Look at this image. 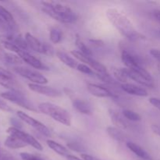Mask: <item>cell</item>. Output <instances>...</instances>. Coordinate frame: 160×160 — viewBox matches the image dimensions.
<instances>
[{"label": "cell", "mask_w": 160, "mask_h": 160, "mask_svg": "<svg viewBox=\"0 0 160 160\" xmlns=\"http://www.w3.org/2000/svg\"><path fill=\"white\" fill-rule=\"evenodd\" d=\"M106 17L116 29L129 40L137 41L144 38L143 36L135 29L128 17L117 9H108L106 10Z\"/></svg>", "instance_id": "6da1fadb"}, {"label": "cell", "mask_w": 160, "mask_h": 160, "mask_svg": "<svg viewBox=\"0 0 160 160\" xmlns=\"http://www.w3.org/2000/svg\"><path fill=\"white\" fill-rule=\"evenodd\" d=\"M42 11L54 20L63 23H73L78 20L76 13L69 6L54 1L42 2Z\"/></svg>", "instance_id": "7a4b0ae2"}, {"label": "cell", "mask_w": 160, "mask_h": 160, "mask_svg": "<svg viewBox=\"0 0 160 160\" xmlns=\"http://www.w3.org/2000/svg\"><path fill=\"white\" fill-rule=\"evenodd\" d=\"M38 109L42 113L52 117L53 120L65 126L71 125V116L63 108L51 102H42L38 106Z\"/></svg>", "instance_id": "3957f363"}, {"label": "cell", "mask_w": 160, "mask_h": 160, "mask_svg": "<svg viewBox=\"0 0 160 160\" xmlns=\"http://www.w3.org/2000/svg\"><path fill=\"white\" fill-rule=\"evenodd\" d=\"M1 97L28 110L34 111V112L37 111V109L34 106V104L20 91H9V92H2L1 94Z\"/></svg>", "instance_id": "277c9868"}, {"label": "cell", "mask_w": 160, "mask_h": 160, "mask_svg": "<svg viewBox=\"0 0 160 160\" xmlns=\"http://www.w3.org/2000/svg\"><path fill=\"white\" fill-rule=\"evenodd\" d=\"M25 40L28 43V47L37 52L48 55V56H52L54 53V49L51 45L42 42L31 33H27L25 34Z\"/></svg>", "instance_id": "5b68a950"}, {"label": "cell", "mask_w": 160, "mask_h": 160, "mask_svg": "<svg viewBox=\"0 0 160 160\" xmlns=\"http://www.w3.org/2000/svg\"><path fill=\"white\" fill-rule=\"evenodd\" d=\"M13 70L23 78L32 81L33 84H43L44 85V84H46L48 83L47 78L36 70H31V69L23 67H20V66L14 67Z\"/></svg>", "instance_id": "8992f818"}, {"label": "cell", "mask_w": 160, "mask_h": 160, "mask_svg": "<svg viewBox=\"0 0 160 160\" xmlns=\"http://www.w3.org/2000/svg\"><path fill=\"white\" fill-rule=\"evenodd\" d=\"M70 53H71L72 56H74L75 59H78L81 62H84V64L93 69L96 73H102V74L103 73H109L107 71V69L103 64L94 59L91 56H86L80 51H71Z\"/></svg>", "instance_id": "52a82bcc"}, {"label": "cell", "mask_w": 160, "mask_h": 160, "mask_svg": "<svg viewBox=\"0 0 160 160\" xmlns=\"http://www.w3.org/2000/svg\"><path fill=\"white\" fill-rule=\"evenodd\" d=\"M7 133L10 136H14L16 138H18L19 139L23 141V142L27 144L28 145H31L33 148H34L35 149L39 150V151H42L43 149V147L41 145L40 142L37 140V139L34 138L32 135L28 134V133L24 132V131H20V129L17 128H14V127H11L7 129Z\"/></svg>", "instance_id": "ba28073f"}, {"label": "cell", "mask_w": 160, "mask_h": 160, "mask_svg": "<svg viewBox=\"0 0 160 160\" xmlns=\"http://www.w3.org/2000/svg\"><path fill=\"white\" fill-rule=\"evenodd\" d=\"M17 117L23 121L24 123H26L27 124H28L29 126L32 127L33 128H34L35 130H37L39 133H41L42 134L45 136H50L51 135V132H50L49 129L45 126V124H43L42 123H41L40 121L37 120L36 119L33 118V117H30L29 115H28L25 112H22V111H18L17 112Z\"/></svg>", "instance_id": "9c48e42d"}, {"label": "cell", "mask_w": 160, "mask_h": 160, "mask_svg": "<svg viewBox=\"0 0 160 160\" xmlns=\"http://www.w3.org/2000/svg\"><path fill=\"white\" fill-rule=\"evenodd\" d=\"M28 88L32 92L45 95V96L52 97V98H56V97H59L62 95V92L59 90H58V89L48 87V86H45L43 84L31 83V84H28Z\"/></svg>", "instance_id": "30bf717a"}, {"label": "cell", "mask_w": 160, "mask_h": 160, "mask_svg": "<svg viewBox=\"0 0 160 160\" xmlns=\"http://www.w3.org/2000/svg\"><path fill=\"white\" fill-rule=\"evenodd\" d=\"M87 89L92 95L98 98H117V95L109 88L102 87L96 84L88 83L87 84Z\"/></svg>", "instance_id": "8fae6325"}, {"label": "cell", "mask_w": 160, "mask_h": 160, "mask_svg": "<svg viewBox=\"0 0 160 160\" xmlns=\"http://www.w3.org/2000/svg\"><path fill=\"white\" fill-rule=\"evenodd\" d=\"M0 85L9 91H19L17 84L12 73L9 70L0 67Z\"/></svg>", "instance_id": "7c38bea8"}, {"label": "cell", "mask_w": 160, "mask_h": 160, "mask_svg": "<svg viewBox=\"0 0 160 160\" xmlns=\"http://www.w3.org/2000/svg\"><path fill=\"white\" fill-rule=\"evenodd\" d=\"M121 59L123 64L128 69H135L137 67H142V61L140 58L128 50L124 49L122 51Z\"/></svg>", "instance_id": "4fadbf2b"}, {"label": "cell", "mask_w": 160, "mask_h": 160, "mask_svg": "<svg viewBox=\"0 0 160 160\" xmlns=\"http://www.w3.org/2000/svg\"><path fill=\"white\" fill-rule=\"evenodd\" d=\"M18 56L21 58L23 62H25L34 68L38 69V70H47L48 69L38 59L28 53V52L21 51L19 53Z\"/></svg>", "instance_id": "5bb4252c"}, {"label": "cell", "mask_w": 160, "mask_h": 160, "mask_svg": "<svg viewBox=\"0 0 160 160\" xmlns=\"http://www.w3.org/2000/svg\"><path fill=\"white\" fill-rule=\"evenodd\" d=\"M121 88L126 93L130 94L131 95H135V96L146 97L148 95V92L145 88H143L142 87H139L138 85H135L134 84H130V83L122 84Z\"/></svg>", "instance_id": "9a60e30c"}, {"label": "cell", "mask_w": 160, "mask_h": 160, "mask_svg": "<svg viewBox=\"0 0 160 160\" xmlns=\"http://www.w3.org/2000/svg\"><path fill=\"white\" fill-rule=\"evenodd\" d=\"M126 70L129 79L133 80V81H136V82L138 83V84H142V85L143 86H145V87H154V83H153V81H148V80H147L146 78H144L142 74H140L138 72L135 71V70H132V69L126 68Z\"/></svg>", "instance_id": "2e32d148"}, {"label": "cell", "mask_w": 160, "mask_h": 160, "mask_svg": "<svg viewBox=\"0 0 160 160\" xmlns=\"http://www.w3.org/2000/svg\"><path fill=\"white\" fill-rule=\"evenodd\" d=\"M109 117L112 123L116 126V128L119 129H126L128 128V123H127L125 117H123L119 112H117L115 109H110L109 110Z\"/></svg>", "instance_id": "e0dca14e"}, {"label": "cell", "mask_w": 160, "mask_h": 160, "mask_svg": "<svg viewBox=\"0 0 160 160\" xmlns=\"http://www.w3.org/2000/svg\"><path fill=\"white\" fill-rule=\"evenodd\" d=\"M73 106L79 112L85 115H91L92 113V109L90 103L80 98H75L73 100Z\"/></svg>", "instance_id": "ac0fdd59"}, {"label": "cell", "mask_w": 160, "mask_h": 160, "mask_svg": "<svg viewBox=\"0 0 160 160\" xmlns=\"http://www.w3.org/2000/svg\"><path fill=\"white\" fill-rule=\"evenodd\" d=\"M127 147H128L132 152H134L136 156H138L141 159L152 160V159L151 156L148 155V153L145 150H144L142 147L139 146L138 145H137V144L134 143V142H127Z\"/></svg>", "instance_id": "d6986e66"}, {"label": "cell", "mask_w": 160, "mask_h": 160, "mask_svg": "<svg viewBox=\"0 0 160 160\" xmlns=\"http://www.w3.org/2000/svg\"><path fill=\"white\" fill-rule=\"evenodd\" d=\"M106 132L108 135L113 140L119 142H126V136L123 131L116 127H108L106 128Z\"/></svg>", "instance_id": "ffe728a7"}, {"label": "cell", "mask_w": 160, "mask_h": 160, "mask_svg": "<svg viewBox=\"0 0 160 160\" xmlns=\"http://www.w3.org/2000/svg\"><path fill=\"white\" fill-rule=\"evenodd\" d=\"M4 144L7 148H12V149H18V148H24V147H26L28 145L25 142H23V141L19 139L18 138H16L14 136L10 135L6 139Z\"/></svg>", "instance_id": "44dd1931"}, {"label": "cell", "mask_w": 160, "mask_h": 160, "mask_svg": "<svg viewBox=\"0 0 160 160\" xmlns=\"http://www.w3.org/2000/svg\"><path fill=\"white\" fill-rule=\"evenodd\" d=\"M56 56L59 58V60L62 62H63L65 65H67V67H70V68H77L78 66V62H77L76 59H74V58L71 57L69 55H67V53L63 52L58 51L56 52Z\"/></svg>", "instance_id": "7402d4cb"}, {"label": "cell", "mask_w": 160, "mask_h": 160, "mask_svg": "<svg viewBox=\"0 0 160 160\" xmlns=\"http://www.w3.org/2000/svg\"><path fill=\"white\" fill-rule=\"evenodd\" d=\"M47 145H48V146L52 150H53L55 152H56L58 155H59V156L67 157V156L70 155L68 149H67L66 147L60 145V144H59L58 142H55V141L48 140L47 141Z\"/></svg>", "instance_id": "603a6c76"}, {"label": "cell", "mask_w": 160, "mask_h": 160, "mask_svg": "<svg viewBox=\"0 0 160 160\" xmlns=\"http://www.w3.org/2000/svg\"><path fill=\"white\" fill-rule=\"evenodd\" d=\"M112 74L117 81L123 84H125L129 79L126 68H112Z\"/></svg>", "instance_id": "cb8c5ba5"}, {"label": "cell", "mask_w": 160, "mask_h": 160, "mask_svg": "<svg viewBox=\"0 0 160 160\" xmlns=\"http://www.w3.org/2000/svg\"><path fill=\"white\" fill-rule=\"evenodd\" d=\"M75 44L78 46V48H79L80 52H82L83 54L86 55L88 56H92V52L91 51L90 48L82 42V40L81 39L80 36L78 34H76V38H75Z\"/></svg>", "instance_id": "d4e9b609"}, {"label": "cell", "mask_w": 160, "mask_h": 160, "mask_svg": "<svg viewBox=\"0 0 160 160\" xmlns=\"http://www.w3.org/2000/svg\"><path fill=\"white\" fill-rule=\"evenodd\" d=\"M49 38L50 40L52 43L57 44L61 42L62 38V33L59 28H52L50 30L49 33Z\"/></svg>", "instance_id": "484cf974"}, {"label": "cell", "mask_w": 160, "mask_h": 160, "mask_svg": "<svg viewBox=\"0 0 160 160\" xmlns=\"http://www.w3.org/2000/svg\"><path fill=\"white\" fill-rule=\"evenodd\" d=\"M0 17L2 18L4 20H6V21L7 22V23H9V24L14 25V26H15V22H14V19L12 15L7 10V9H5V8L2 6H0Z\"/></svg>", "instance_id": "4316f807"}, {"label": "cell", "mask_w": 160, "mask_h": 160, "mask_svg": "<svg viewBox=\"0 0 160 160\" xmlns=\"http://www.w3.org/2000/svg\"><path fill=\"white\" fill-rule=\"evenodd\" d=\"M123 116L126 119L131 120V121H140L141 119H142L141 118V116L138 112L132 110H129V109L123 110Z\"/></svg>", "instance_id": "83f0119b"}, {"label": "cell", "mask_w": 160, "mask_h": 160, "mask_svg": "<svg viewBox=\"0 0 160 160\" xmlns=\"http://www.w3.org/2000/svg\"><path fill=\"white\" fill-rule=\"evenodd\" d=\"M14 25L9 24V23L3 20L2 18L0 17V31L1 32H4L3 34H8L9 31H12L14 28Z\"/></svg>", "instance_id": "f1b7e54d"}, {"label": "cell", "mask_w": 160, "mask_h": 160, "mask_svg": "<svg viewBox=\"0 0 160 160\" xmlns=\"http://www.w3.org/2000/svg\"><path fill=\"white\" fill-rule=\"evenodd\" d=\"M20 156L23 160H48L45 158L34 154H31L28 152L20 153Z\"/></svg>", "instance_id": "f546056e"}, {"label": "cell", "mask_w": 160, "mask_h": 160, "mask_svg": "<svg viewBox=\"0 0 160 160\" xmlns=\"http://www.w3.org/2000/svg\"><path fill=\"white\" fill-rule=\"evenodd\" d=\"M77 70H78V71L81 72V73H86V74H95V72L93 71V70H92L90 67H88V66L86 65V64L84 63L78 64V67H77Z\"/></svg>", "instance_id": "4dcf8cb0"}, {"label": "cell", "mask_w": 160, "mask_h": 160, "mask_svg": "<svg viewBox=\"0 0 160 160\" xmlns=\"http://www.w3.org/2000/svg\"><path fill=\"white\" fill-rule=\"evenodd\" d=\"M67 147L70 150L78 152H82L85 151L84 147L81 145H80L79 143H77V142H70V143H67Z\"/></svg>", "instance_id": "1f68e13d"}, {"label": "cell", "mask_w": 160, "mask_h": 160, "mask_svg": "<svg viewBox=\"0 0 160 160\" xmlns=\"http://www.w3.org/2000/svg\"><path fill=\"white\" fill-rule=\"evenodd\" d=\"M9 56V52H6L2 45V44H0V61L4 62V63H7Z\"/></svg>", "instance_id": "d6a6232c"}, {"label": "cell", "mask_w": 160, "mask_h": 160, "mask_svg": "<svg viewBox=\"0 0 160 160\" xmlns=\"http://www.w3.org/2000/svg\"><path fill=\"white\" fill-rule=\"evenodd\" d=\"M89 42L92 44V46L95 47V48H98V47H102L105 45L104 42L100 39H90Z\"/></svg>", "instance_id": "836d02e7"}, {"label": "cell", "mask_w": 160, "mask_h": 160, "mask_svg": "<svg viewBox=\"0 0 160 160\" xmlns=\"http://www.w3.org/2000/svg\"><path fill=\"white\" fill-rule=\"evenodd\" d=\"M150 54L160 62V49L158 48H152L150 49Z\"/></svg>", "instance_id": "e575fe53"}, {"label": "cell", "mask_w": 160, "mask_h": 160, "mask_svg": "<svg viewBox=\"0 0 160 160\" xmlns=\"http://www.w3.org/2000/svg\"><path fill=\"white\" fill-rule=\"evenodd\" d=\"M149 102L153 106L160 110V98H149Z\"/></svg>", "instance_id": "d590c367"}, {"label": "cell", "mask_w": 160, "mask_h": 160, "mask_svg": "<svg viewBox=\"0 0 160 160\" xmlns=\"http://www.w3.org/2000/svg\"><path fill=\"white\" fill-rule=\"evenodd\" d=\"M81 156L83 160H101L98 159L97 157H95V156H91V155L87 154V153H82V154L81 155Z\"/></svg>", "instance_id": "8d00e7d4"}, {"label": "cell", "mask_w": 160, "mask_h": 160, "mask_svg": "<svg viewBox=\"0 0 160 160\" xmlns=\"http://www.w3.org/2000/svg\"><path fill=\"white\" fill-rule=\"evenodd\" d=\"M152 131L155 133V134H156L157 135L160 136V126L159 125L153 124L152 126Z\"/></svg>", "instance_id": "74e56055"}, {"label": "cell", "mask_w": 160, "mask_h": 160, "mask_svg": "<svg viewBox=\"0 0 160 160\" xmlns=\"http://www.w3.org/2000/svg\"><path fill=\"white\" fill-rule=\"evenodd\" d=\"M153 15H154V17L156 18V20L160 23V9L155 10L154 12H153Z\"/></svg>", "instance_id": "f35d334b"}, {"label": "cell", "mask_w": 160, "mask_h": 160, "mask_svg": "<svg viewBox=\"0 0 160 160\" xmlns=\"http://www.w3.org/2000/svg\"><path fill=\"white\" fill-rule=\"evenodd\" d=\"M0 160H15L9 155H0Z\"/></svg>", "instance_id": "ab89813d"}, {"label": "cell", "mask_w": 160, "mask_h": 160, "mask_svg": "<svg viewBox=\"0 0 160 160\" xmlns=\"http://www.w3.org/2000/svg\"><path fill=\"white\" fill-rule=\"evenodd\" d=\"M0 107H1L2 109H5V110H11V109L7 106V105H6L5 103H3L1 101H0Z\"/></svg>", "instance_id": "60d3db41"}, {"label": "cell", "mask_w": 160, "mask_h": 160, "mask_svg": "<svg viewBox=\"0 0 160 160\" xmlns=\"http://www.w3.org/2000/svg\"><path fill=\"white\" fill-rule=\"evenodd\" d=\"M67 160H83V159H81L80 158L77 157V156H73V155H69V156H67Z\"/></svg>", "instance_id": "b9f144b4"}, {"label": "cell", "mask_w": 160, "mask_h": 160, "mask_svg": "<svg viewBox=\"0 0 160 160\" xmlns=\"http://www.w3.org/2000/svg\"><path fill=\"white\" fill-rule=\"evenodd\" d=\"M140 160H143V159H140Z\"/></svg>", "instance_id": "7bdbcfd3"}]
</instances>
